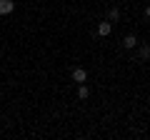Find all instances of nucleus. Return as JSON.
I'll list each match as a JSON object with an SVG mask.
<instances>
[{"instance_id":"1","label":"nucleus","mask_w":150,"mask_h":140,"mask_svg":"<svg viewBox=\"0 0 150 140\" xmlns=\"http://www.w3.org/2000/svg\"><path fill=\"white\" fill-rule=\"evenodd\" d=\"M95 33L100 35V38H108L112 33V23L110 20H103V23H98V28H95Z\"/></svg>"},{"instance_id":"2","label":"nucleus","mask_w":150,"mask_h":140,"mask_svg":"<svg viewBox=\"0 0 150 140\" xmlns=\"http://www.w3.org/2000/svg\"><path fill=\"white\" fill-rule=\"evenodd\" d=\"M70 75H73V83H78V85H80V83L88 80V70H85V68H73V73H70Z\"/></svg>"},{"instance_id":"3","label":"nucleus","mask_w":150,"mask_h":140,"mask_svg":"<svg viewBox=\"0 0 150 140\" xmlns=\"http://www.w3.org/2000/svg\"><path fill=\"white\" fill-rule=\"evenodd\" d=\"M15 10V3L13 0H0V15H10Z\"/></svg>"},{"instance_id":"4","label":"nucleus","mask_w":150,"mask_h":140,"mask_svg":"<svg viewBox=\"0 0 150 140\" xmlns=\"http://www.w3.org/2000/svg\"><path fill=\"white\" fill-rule=\"evenodd\" d=\"M135 45H138V38H135V35H125L123 38V48L125 50H133Z\"/></svg>"},{"instance_id":"5","label":"nucleus","mask_w":150,"mask_h":140,"mask_svg":"<svg viewBox=\"0 0 150 140\" xmlns=\"http://www.w3.org/2000/svg\"><path fill=\"white\" fill-rule=\"evenodd\" d=\"M78 98H80V100H88V98H90V88H88L85 83L78 85Z\"/></svg>"},{"instance_id":"6","label":"nucleus","mask_w":150,"mask_h":140,"mask_svg":"<svg viewBox=\"0 0 150 140\" xmlns=\"http://www.w3.org/2000/svg\"><path fill=\"white\" fill-rule=\"evenodd\" d=\"M108 20H115V23H118L120 20V10H118V8H110V10H108Z\"/></svg>"},{"instance_id":"7","label":"nucleus","mask_w":150,"mask_h":140,"mask_svg":"<svg viewBox=\"0 0 150 140\" xmlns=\"http://www.w3.org/2000/svg\"><path fill=\"white\" fill-rule=\"evenodd\" d=\"M140 60H150V45H140Z\"/></svg>"},{"instance_id":"8","label":"nucleus","mask_w":150,"mask_h":140,"mask_svg":"<svg viewBox=\"0 0 150 140\" xmlns=\"http://www.w3.org/2000/svg\"><path fill=\"white\" fill-rule=\"evenodd\" d=\"M145 18H150V5H148V8H145Z\"/></svg>"},{"instance_id":"9","label":"nucleus","mask_w":150,"mask_h":140,"mask_svg":"<svg viewBox=\"0 0 150 140\" xmlns=\"http://www.w3.org/2000/svg\"><path fill=\"white\" fill-rule=\"evenodd\" d=\"M148 113H150V105H148Z\"/></svg>"}]
</instances>
